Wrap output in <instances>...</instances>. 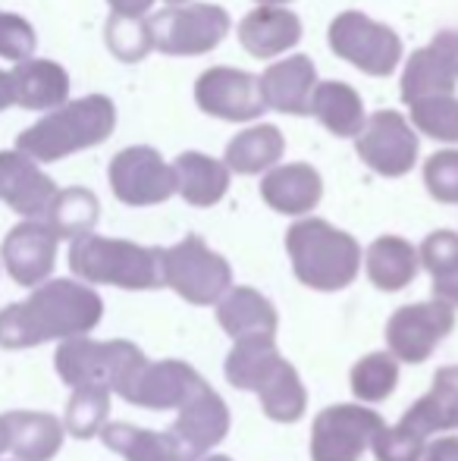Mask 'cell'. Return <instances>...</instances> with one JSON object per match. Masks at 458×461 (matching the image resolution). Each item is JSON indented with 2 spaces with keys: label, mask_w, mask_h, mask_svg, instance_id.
Segmentation results:
<instances>
[{
  "label": "cell",
  "mask_w": 458,
  "mask_h": 461,
  "mask_svg": "<svg viewBox=\"0 0 458 461\" xmlns=\"http://www.w3.org/2000/svg\"><path fill=\"white\" fill-rule=\"evenodd\" d=\"M154 38V50L170 57H202L220 48L229 35V13L217 4H183L166 6L148 19Z\"/></svg>",
  "instance_id": "7"
},
{
  "label": "cell",
  "mask_w": 458,
  "mask_h": 461,
  "mask_svg": "<svg viewBox=\"0 0 458 461\" xmlns=\"http://www.w3.org/2000/svg\"><path fill=\"white\" fill-rule=\"evenodd\" d=\"M98 217H101L98 194H94L92 188L73 185V188L57 192V198H54V204H50L44 223L50 226V232H54L57 239H69V242H76V239H82V236H92Z\"/></svg>",
  "instance_id": "33"
},
{
  "label": "cell",
  "mask_w": 458,
  "mask_h": 461,
  "mask_svg": "<svg viewBox=\"0 0 458 461\" xmlns=\"http://www.w3.org/2000/svg\"><path fill=\"white\" fill-rule=\"evenodd\" d=\"M458 86V32H440L427 48L415 50L402 73L405 107L424 97L455 95Z\"/></svg>",
  "instance_id": "17"
},
{
  "label": "cell",
  "mask_w": 458,
  "mask_h": 461,
  "mask_svg": "<svg viewBox=\"0 0 458 461\" xmlns=\"http://www.w3.org/2000/svg\"><path fill=\"white\" fill-rule=\"evenodd\" d=\"M111 188L116 201L129 207H154L176 194V173L173 164L160 158V151L148 145L122 148L111 160Z\"/></svg>",
  "instance_id": "13"
},
{
  "label": "cell",
  "mask_w": 458,
  "mask_h": 461,
  "mask_svg": "<svg viewBox=\"0 0 458 461\" xmlns=\"http://www.w3.org/2000/svg\"><path fill=\"white\" fill-rule=\"evenodd\" d=\"M232 414L223 395L214 386H204L195 399H189L176 411V420L166 427V437L176 452V461H202L214 456V449L229 437Z\"/></svg>",
  "instance_id": "12"
},
{
  "label": "cell",
  "mask_w": 458,
  "mask_h": 461,
  "mask_svg": "<svg viewBox=\"0 0 458 461\" xmlns=\"http://www.w3.org/2000/svg\"><path fill=\"white\" fill-rule=\"evenodd\" d=\"M204 386H208V380L189 361H145L139 374L132 376V383L122 389L120 399L126 405L145 408V411H179Z\"/></svg>",
  "instance_id": "14"
},
{
  "label": "cell",
  "mask_w": 458,
  "mask_h": 461,
  "mask_svg": "<svg viewBox=\"0 0 458 461\" xmlns=\"http://www.w3.org/2000/svg\"><path fill=\"white\" fill-rule=\"evenodd\" d=\"M57 242L60 239L50 232L44 220H25V223L13 226L0 245V261L13 276V283L25 285V289H38L48 283L57 264Z\"/></svg>",
  "instance_id": "16"
},
{
  "label": "cell",
  "mask_w": 458,
  "mask_h": 461,
  "mask_svg": "<svg viewBox=\"0 0 458 461\" xmlns=\"http://www.w3.org/2000/svg\"><path fill=\"white\" fill-rule=\"evenodd\" d=\"M113 16H145L154 6V0H107Z\"/></svg>",
  "instance_id": "43"
},
{
  "label": "cell",
  "mask_w": 458,
  "mask_h": 461,
  "mask_svg": "<svg viewBox=\"0 0 458 461\" xmlns=\"http://www.w3.org/2000/svg\"><path fill=\"white\" fill-rule=\"evenodd\" d=\"M57 183L22 151H0V201L25 220H44L57 198Z\"/></svg>",
  "instance_id": "18"
},
{
  "label": "cell",
  "mask_w": 458,
  "mask_h": 461,
  "mask_svg": "<svg viewBox=\"0 0 458 461\" xmlns=\"http://www.w3.org/2000/svg\"><path fill=\"white\" fill-rule=\"evenodd\" d=\"M145 352L129 339H92V336H79V339L60 342L54 355L57 376L67 383L69 389L79 386H101L113 395H122V389L132 383L145 365Z\"/></svg>",
  "instance_id": "5"
},
{
  "label": "cell",
  "mask_w": 458,
  "mask_h": 461,
  "mask_svg": "<svg viewBox=\"0 0 458 461\" xmlns=\"http://www.w3.org/2000/svg\"><path fill=\"white\" fill-rule=\"evenodd\" d=\"M217 323L232 342L255 339V336H274L280 330V311L264 292L251 285H232L217 302Z\"/></svg>",
  "instance_id": "21"
},
{
  "label": "cell",
  "mask_w": 458,
  "mask_h": 461,
  "mask_svg": "<svg viewBox=\"0 0 458 461\" xmlns=\"http://www.w3.org/2000/svg\"><path fill=\"white\" fill-rule=\"evenodd\" d=\"M238 41L257 60H274L301 41V19L286 6H255L238 23Z\"/></svg>",
  "instance_id": "22"
},
{
  "label": "cell",
  "mask_w": 458,
  "mask_h": 461,
  "mask_svg": "<svg viewBox=\"0 0 458 461\" xmlns=\"http://www.w3.org/2000/svg\"><path fill=\"white\" fill-rule=\"evenodd\" d=\"M255 395L261 402L264 418L274 420V424H299L308 414V389L295 365H289L286 358L264 376V383L255 389Z\"/></svg>",
  "instance_id": "30"
},
{
  "label": "cell",
  "mask_w": 458,
  "mask_h": 461,
  "mask_svg": "<svg viewBox=\"0 0 458 461\" xmlns=\"http://www.w3.org/2000/svg\"><path fill=\"white\" fill-rule=\"evenodd\" d=\"M104 41L122 63H139L154 50L151 25L145 16H111L104 25Z\"/></svg>",
  "instance_id": "38"
},
{
  "label": "cell",
  "mask_w": 458,
  "mask_h": 461,
  "mask_svg": "<svg viewBox=\"0 0 458 461\" xmlns=\"http://www.w3.org/2000/svg\"><path fill=\"white\" fill-rule=\"evenodd\" d=\"M364 274L373 289L402 292L421 274L418 249L402 236H380L364 251Z\"/></svg>",
  "instance_id": "25"
},
{
  "label": "cell",
  "mask_w": 458,
  "mask_h": 461,
  "mask_svg": "<svg viewBox=\"0 0 458 461\" xmlns=\"http://www.w3.org/2000/svg\"><path fill=\"white\" fill-rule=\"evenodd\" d=\"M283 361V352L276 346L274 336H255V339H238L232 342L227 361H223V374L227 383L242 393H255L270 374Z\"/></svg>",
  "instance_id": "32"
},
{
  "label": "cell",
  "mask_w": 458,
  "mask_h": 461,
  "mask_svg": "<svg viewBox=\"0 0 458 461\" xmlns=\"http://www.w3.org/2000/svg\"><path fill=\"white\" fill-rule=\"evenodd\" d=\"M261 82V95L267 110L289 116H308L311 113V97L318 88V69H314L311 57L292 54L286 60H276L257 76Z\"/></svg>",
  "instance_id": "19"
},
{
  "label": "cell",
  "mask_w": 458,
  "mask_h": 461,
  "mask_svg": "<svg viewBox=\"0 0 458 461\" xmlns=\"http://www.w3.org/2000/svg\"><path fill=\"white\" fill-rule=\"evenodd\" d=\"M311 116L337 139H358L367 122L361 95L346 82H318L311 97Z\"/></svg>",
  "instance_id": "29"
},
{
  "label": "cell",
  "mask_w": 458,
  "mask_h": 461,
  "mask_svg": "<svg viewBox=\"0 0 458 461\" xmlns=\"http://www.w3.org/2000/svg\"><path fill=\"white\" fill-rule=\"evenodd\" d=\"M383 427V414L358 402L324 408L311 420V439H308L311 461H361Z\"/></svg>",
  "instance_id": "9"
},
{
  "label": "cell",
  "mask_w": 458,
  "mask_h": 461,
  "mask_svg": "<svg viewBox=\"0 0 458 461\" xmlns=\"http://www.w3.org/2000/svg\"><path fill=\"white\" fill-rule=\"evenodd\" d=\"M176 194L192 207H214L227 198L232 173L227 164L202 151H183L173 160Z\"/></svg>",
  "instance_id": "24"
},
{
  "label": "cell",
  "mask_w": 458,
  "mask_h": 461,
  "mask_svg": "<svg viewBox=\"0 0 458 461\" xmlns=\"http://www.w3.org/2000/svg\"><path fill=\"white\" fill-rule=\"evenodd\" d=\"M327 41L339 60L367 76H390L402 63V41L396 32L358 10L339 13L327 29Z\"/></svg>",
  "instance_id": "8"
},
{
  "label": "cell",
  "mask_w": 458,
  "mask_h": 461,
  "mask_svg": "<svg viewBox=\"0 0 458 461\" xmlns=\"http://www.w3.org/2000/svg\"><path fill=\"white\" fill-rule=\"evenodd\" d=\"M6 452V433H4V420H0V456Z\"/></svg>",
  "instance_id": "46"
},
{
  "label": "cell",
  "mask_w": 458,
  "mask_h": 461,
  "mask_svg": "<svg viewBox=\"0 0 458 461\" xmlns=\"http://www.w3.org/2000/svg\"><path fill=\"white\" fill-rule=\"evenodd\" d=\"M411 427L434 437V433H455L458 430V365H446L434 374L430 389L402 414Z\"/></svg>",
  "instance_id": "27"
},
{
  "label": "cell",
  "mask_w": 458,
  "mask_h": 461,
  "mask_svg": "<svg viewBox=\"0 0 458 461\" xmlns=\"http://www.w3.org/2000/svg\"><path fill=\"white\" fill-rule=\"evenodd\" d=\"M13 104V86H10V73L0 69V110H6Z\"/></svg>",
  "instance_id": "44"
},
{
  "label": "cell",
  "mask_w": 458,
  "mask_h": 461,
  "mask_svg": "<svg viewBox=\"0 0 458 461\" xmlns=\"http://www.w3.org/2000/svg\"><path fill=\"white\" fill-rule=\"evenodd\" d=\"M111 395L101 386H79L73 389L67 402V414H63V430L76 439H94L107 427L111 418Z\"/></svg>",
  "instance_id": "36"
},
{
  "label": "cell",
  "mask_w": 458,
  "mask_h": 461,
  "mask_svg": "<svg viewBox=\"0 0 458 461\" xmlns=\"http://www.w3.org/2000/svg\"><path fill=\"white\" fill-rule=\"evenodd\" d=\"M292 274L311 292H343L361 274V245L352 232L320 217H301L286 230Z\"/></svg>",
  "instance_id": "2"
},
{
  "label": "cell",
  "mask_w": 458,
  "mask_h": 461,
  "mask_svg": "<svg viewBox=\"0 0 458 461\" xmlns=\"http://www.w3.org/2000/svg\"><path fill=\"white\" fill-rule=\"evenodd\" d=\"M455 308L427 298V302L402 304L386 321V352L399 365H424L455 330Z\"/></svg>",
  "instance_id": "10"
},
{
  "label": "cell",
  "mask_w": 458,
  "mask_h": 461,
  "mask_svg": "<svg viewBox=\"0 0 458 461\" xmlns=\"http://www.w3.org/2000/svg\"><path fill=\"white\" fill-rule=\"evenodd\" d=\"M202 461H236V458H229V456H217V452H214V456H208V458H202Z\"/></svg>",
  "instance_id": "47"
},
{
  "label": "cell",
  "mask_w": 458,
  "mask_h": 461,
  "mask_svg": "<svg viewBox=\"0 0 458 461\" xmlns=\"http://www.w3.org/2000/svg\"><path fill=\"white\" fill-rule=\"evenodd\" d=\"M421 461H458V433H446L427 443Z\"/></svg>",
  "instance_id": "42"
},
{
  "label": "cell",
  "mask_w": 458,
  "mask_h": 461,
  "mask_svg": "<svg viewBox=\"0 0 458 461\" xmlns=\"http://www.w3.org/2000/svg\"><path fill=\"white\" fill-rule=\"evenodd\" d=\"M195 104L202 113L223 122H251L267 113L257 76L232 67H214L198 76Z\"/></svg>",
  "instance_id": "15"
},
{
  "label": "cell",
  "mask_w": 458,
  "mask_h": 461,
  "mask_svg": "<svg viewBox=\"0 0 458 461\" xmlns=\"http://www.w3.org/2000/svg\"><path fill=\"white\" fill-rule=\"evenodd\" d=\"M104 317V298L79 279H48L25 302L0 311V348H35L88 336Z\"/></svg>",
  "instance_id": "1"
},
{
  "label": "cell",
  "mask_w": 458,
  "mask_h": 461,
  "mask_svg": "<svg viewBox=\"0 0 458 461\" xmlns=\"http://www.w3.org/2000/svg\"><path fill=\"white\" fill-rule=\"evenodd\" d=\"M101 443L122 461H176V452L164 430H148L126 420H107V427L101 430Z\"/></svg>",
  "instance_id": "34"
},
{
  "label": "cell",
  "mask_w": 458,
  "mask_h": 461,
  "mask_svg": "<svg viewBox=\"0 0 458 461\" xmlns=\"http://www.w3.org/2000/svg\"><path fill=\"white\" fill-rule=\"evenodd\" d=\"M421 270L430 276V292L436 302L458 311V232L436 230L418 249Z\"/></svg>",
  "instance_id": "31"
},
{
  "label": "cell",
  "mask_w": 458,
  "mask_h": 461,
  "mask_svg": "<svg viewBox=\"0 0 458 461\" xmlns=\"http://www.w3.org/2000/svg\"><path fill=\"white\" fill-rule=\"evenodd\" d=\"M170 6H183V4H192V0H166Z\"/></svg>",
  "instance_id": "48"
},
{
  "label": "cell",
  "mask_w": 458,
  "mask_h": 461,
  "mask_svg": "<svg viewBox=\"0 0 458 461\" xmlns=\"http://www.w3.org/2000/svg\"><path fill=\"white\" fill-rule=\"evenodd\" d=\"M324 198V179L311 164H280L261 179V201L283 217H311Z\"/></svg>",
  "instance_id": "20"
},
{
  "label": "cell",
  "mask_w": 458,
  "mask_h": 461,
  "mask_svg": "<svg viewBox=\"0 0 458 461\" xmlns=\"http://www.w3.org/2000/svg\"><path fill=\"white\" fill-rule=\"evenodd\" d=\"M283 154H286V139L280 129L270 122H257L229 139L223 164L236 176H257V173H270L274 167H280Z\"/></svg>",
  "instance_id": "28"
},
{
  "label": "cell",
  "mask_w": 458,
  "mask_h": 461,
  "mask_svg": "<svg viewBox=\"0 0 458 461\" xmlns=\"http://www.w3.org/2000/svg\"><path fill=\"white\" fill-rule=\"evenodd\" d=\"M355 151L361 164L371 167L377 176L399 179L415 170L421 139L411 129L409 116H402L399 110H377L373 116H367L364 129L355 139Z\"/></svg>",
  "instance_id": "11"
},
{
  "label": "cell",
  "mask_w": 458,
  "mask_h": 461,
  "mask_svg": "<svg viewBox=\"0 0 458 461\" xmlns=\"http://www.w3.org/2000/svg\"><path fill=\"white\" fill-rule=\"evenodd\" d=\"M399 386V361L390 352H371L358 358L348 374V389H352L358 405H383L392 399Z\"/></svg>",
  "instance_id": "35"
},
{
  "label": "cell",
  "mask_w": 458,
  "mask_h": 461,
  "mask_svg": "<svg viewBox=\"0 0 458 461\" xmlns=\"http://www.w3.org/2000/svg\"><path fill=\"white\" fill-rule=\"evenodd\" d=\"M257 6H283V4H289V0H255Z\"/></svg>",
  "instance_id": "45"
},
{
  "label": "cell",
  "mask_w": 458,
  "mask_h": 461,
  "mask_svg": "<svg viewBox=\"0 0 458 461\" xmlns=\"http://www.w3.org/2000/svg\"><path fill=\"white\" fill-rule=\"evenodd\" d=\"M424 185L440 204H458V148H443L424 164Z\"/></svg>",
  "instance_id": "40"
},
{
  "label": "cell",
  "mask_w": 458,
  "mask_h": 461,
  "mask_svg": "<svg viewBox=\"0 0 458 461\" xmlns=\"http://www.w3.org/2000/svg\"><path fill=\"white\" fill-rule=\"evenodd\" d=\"M35 29L16 13H0V57L13 63H25L35 54Z\"/></svg>",
  "instance_id": "41"
},
{
  "label": "cell",
  "mask_w": 458,
  "mask_h": 461,
  "mask_svg": "<svg viewBox=\"0 0 458 461\" xmlns=\"http://www.w3.org/2000/svg\"><path fill=\"white\" fill-rule=\"evenodd\" d=\"M13 104L25 110H60L69 97V76L54 60H25L10 73Z\"/></svg>",
  "instance_id": "26"
},
{
  "label": "cell",
  "mask_w": 458,
  "mask_h": 461,
  "mask_svg": "<svg viewBox=\"0 0 458 461\" xmlns=\"http://www.w3.org/2000/svg\"><path fill=\"white\" fill-rule=\"evenodd\" d=\"M6 433V452L16 461H50L63 449V420L48 411H6L0 414Z\"/></svg>",
  "instance_id": "23"
},
{
  "label": "cell",
  "mask_w": 458,
  "mask_h": 461,
  "mask_svg": "<svg viewBox=\"0 0 458 461\" xmlns=\"http://www.w3.org/2000/svg\"><path fill=\"white\" fill-rule=\"evenodd\" d=\"M427 443H430V437H424L418 427H411L405 418H399L396 424L383 427V430L373 437L371 452L377 461H421Z\"/></svg>",
  "instance_id": "39"
},
{
  "label": "cell",
  "mask_w": 458,
  "mask_h": 461,
  "mask_svg": "<svg viewBox=\"0 0 458 461\" xmlns=\"http://www.w3.org/2000/svg\"><path fill=\"white\" fill-rule=\"evenodd\" d=\"M409 122L415 132L443 145H458V97L440 95L409 104Z\"/></svg>",
  "instance_id": "37"
},
{
  "label": "cell",
  "mask_w": 458,
  "mask_h": 461,
  "mask_svg": "<svg viewBox=\"0 0 458 461\" xmlns=\"http://www.w3.org/2000/svg\"><path fill=\"white\" fill-rule=\"evenodd\" d=\"M116 129V107L107 95H85L79 101H67L60 110L48 113L19 132L16 151L35 164H54L76 151H85L107 141Z\"/></svg>",
  "instance_id": "3"
},
{
  "label": "cell",
  "mask_w": 458,
  "mask_h": 461,
  "mask_svg": "<svg viewBox=\"0 0 458 461\" xmlns=\"http://www.w3.org/2000/svg\"><path fill=\"white\" fill-rule=\"evenodd\" d=\"M164 285L195 308H217V302L232 289V267L220 251L192 232L183 242L164 249Z\"/></svg>",
  "instance_id": "6"
},
{
  "label": "cell",
  "mask_w": 458,
  "mask_h": 461,
  "mask_svg": "<svg viewBox=\"0 0 458 461\" xmlns=\"http://www.w3.org/2000/svg\"><path fill=\"white\" fill-rule=\"evenodd\" d=\"M69 270L85 285H116L126 292L164 289V249L129 239L82 236L69 245Z\"/></svg>",
  "instance_id": "4"
}]
</instances>
